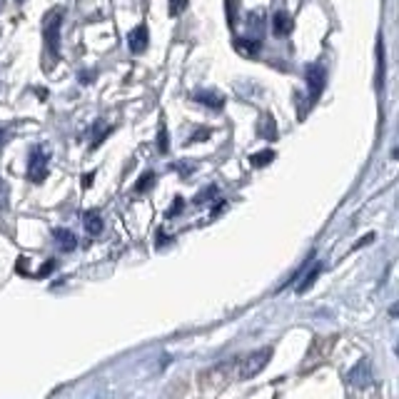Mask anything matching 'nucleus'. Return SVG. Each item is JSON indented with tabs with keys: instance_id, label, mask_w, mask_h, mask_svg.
Masks as SVG:
<instances>
[{
	"instance_id": "9",
	"label": "nucleus",
	"mask_w": 399,
	"mask_h": 399,
	"mask_svg": "<svg viewBox=\"0 0 399 399\" xmlns=\"http://www.w3.org/2000/svg\"><path fill=\"white\" fill-rule=\"evenodd\" d=\"M377 78H375V85L377 90H385V80H387V60H385V40H382V35L377 38Z\"/></svg>"
},
{
	"instance_id": "18",
	"label": "nucleus",
	"mask_w": 399,
	"mask_h": 399,
	"mask_svg": "<svg viewBox=\"0 0 399 399\" xmlns=\"http://www.w3.org/2000/svg\"><path fill=\"white\" fill-rule=\"evenodd\" d=\"M158 150L163 155L170 150V133H168V125L165 123H160V130H158Z\"/></svg>"
},
{
	"instance_id": "8",
	"label": "nucleus",
	"mask_w": 399,
	"mask_h": 399,
	"mask_svg": "<svg viewBox=\"0 0 399 399\" xmlns=\"http://www.w3.org/2000/svg\"><path fill=\"white\" fill-rule=\"evenodd\" d=\"M235 53H240L242 58H257L262 53V40L257 38H235Z\"/></svg>"
},
{
	"instance_id": "22",
	"label": "nucleus",
	"mask_w": 399,
	"mask_h": 399,
	"mask_svg": "<svg viewBox=\"0 0 399 399\" xmlns=\"http://www.w3.org/2000/svg\"><path fill=\"white\" fill-rule=\"evenodd\" d=\"M190 0H170V15H180L185 8H188Z\"/></svg>"
},
{
	"instance_id": "16",
	"label": "nucleus",
	"mask_w": 399,
	"mask_h": 399,
	"mask_svg": "<svg viewBox=\"0 0 399 399\" xmlns=\"http://www.w3.org/2000/svg\"><path fill=\"white\" fill-rule=\"evenodd\" d=\"M110 133H113V125H108V123H100V120H98V123L93 125V145H90V148L95 150L100 143H103L105 138H108Z\"/></svg>"
},
{
	"instance_id": "29",
	"label": "nucleus",
	"mask_w": 399,
	"mask_h": 399,
	"mask_svg": "<svg viewBox=\"0 0 399 399\" xmlns=\"http://www.w3.org/2000/svg\"><path fill=\"white\" fill-rule=\"evenodd\" d=\"M93 178H95V173H88V175H85V178H83V185H85V188H90V183H93Z\"/></svg>"
},
{
	"instance_id": "19",
	"label": "nucleus",
	"mask_w": 399,
	"mask_h": 399,
	"mask_svg": "<svg viewBox=\"0 0 399 399\" xmlns=\"http://www.w3.org/2000/svg\"><path fill=\"white\" fill-rule=\"evenodd\" d=\"M153 185H155V173H153V170H148V173H143V178L138 180L135 190H138V193H148Z\"/></svg>"
},
{
	"instance_id": "12",
	"label": "nucleus",
	"mask_w": 399,
	"mask_h": 399,
	"mask_svg": "<svg viewBox=\"0 0 399 399\" xmlns=\"http://www.w3.org/2000/svg\"><path fill=\"white\" fill-rule=\"evenodd\" d=\"M53 237H55V242L60 245V250H65V252H73L75 247H78V237H75L70 230L58 227V230H53Z\"/></svg>"
},
{
	"instance_id": "20",
	"label": "nucleus",
	"mask_w": 399,
	"mask_h": 399,
	"mask_svg": "<svg viewBox=\"0 0 399 399\" xmlns=\"http://www.w3.org/2000/svg\"><path fill=\"white\" fill-rule=\"evenodd\" d=\"M235 10H237L235 0H225V13H227V25H230V28H235V23H237V15H235Z\"/></svg>"
},
{
	"instance_id": "17",
	"label": "nucleus",
	"mask_w": 399,
	"mask_h": 399,
	"mask_svg": "<svg viewBox=\"0 0 399 399\" xmlns=\"http://www.w3.org/2000/svg\"><path fill=\"white\" fill-rule=\"evenodd\" d=\"M272 160H275V150H262V153L252 155L250 163L255 165V168H265V165H270Z\"/></svg>"
},
{
	"instance_id": "7",
	"label": "nucleus",
	"mask_w": 399,
	"mask_h": 399,
	"mask_svg": "<svg viewBox=\"0 0 399 399\" xmlns=\"http://www.w3.org/2000/svg\"><path fill=\"white\" fill-rule=\"evenodd\" d=\"M292 30H295L292 15L287 13V10H277V13L272 15V35H275V38H287Z\"/></svg>"
},
{
	"instance_id": "5",
	"label": "nucleus",
	"mask_w": 399,
	"mask_h": 399,
	"mask_svg": "<svg viewBox=\"0 0 399 399\" xmlns=\"http://www.w3.org/2000/svg\"><path fill=\"white\" fill-rule=\"evenodd\" d=\"M148 45H150V30H148V25L140 23L138 28H133L128 33V48L133 55H143L145 50H148Z\"/></svg>"
},
{
	"instance_id": "26",
	"label": "nucleus",
	"mask_w": 399,
	"mask_h": 399,
	"mask_svg": "<svg viewBox=\"0 0 399 399\" xmlns=\"http://www.w3.org/2000/svg\"><path fill=\"white\" fill-rule=\"evenodd\" d=\"M0 207H8V183L5 180H0Z\"/></svg>"
},
{
	"instance_id": "1",
	"label": "nucleus",
	"mask_w": 399,
	"mask_h": 399,
	"mask_svg": "<svg viewBox=\"0 0 399 399\" xmlns=\"http://www.w3.org/2000/svg\"><path fill=\"white\" fill-rule=\"evenodd\" d=\"M65 18V8H53L43 18V40L50 58H60V25Z\"/></svg>"
},
{
	"instance_id": "30",
	"label": "nucleus",
	"mask_w": 399,
	"mask_h": 399,
	"mask_svg": "<svg viewBox=\"0 0 399 399\" xmlns=\"http://www.w3.org/2000/svg\"><path fill=\"white\" fill-rule=\"evenodd\" d=\"M3 143H5V130L0 128V145H3Z\"/></svg>"
},
{
	"instance_id": "24",
	"label": "nucleus",
	"mask_w": 399,
	"mask_h": 399,
	"mask_svg": "<svg viewBox=\"0 0 399 399\" xmlns=\"http://www.w3.org/2000/svg\"><path fill=\"white\" fill-rule=\"evenodd\" d=\"M173 170H178L180 175H185V178H188V175H193L195 165H193V163H175V165H173Z\"/></svg>"
},
{
	"instance_id": "4",
	"label": "nucleus",
	"mask_w": 399,
	"mask_h": 399,
	"mask_svg": "<svg viewBox=\"0 0 399 399\" xmlns=\"http://www.w3.org/2000/svg\"><path fill=\"white\" fill-rule=\"evenodd\" d=\"M305 78H307V90H310V103H317L322 95V90H325V83H327V73L322 65L312 63L307 65L305 70Z\"/></svg>"
},
{
	"instance_id": "28",
	"label": "nucleus",
	"mask_w": 399,
	"mask_h": 399,
	"mask_svg": "<svg viewBox=\"0 0 399 399\" xmlns=\"http://www.w3.org/2000/svg\"><path fill=\"white\" fill-rule=\"evenodd\" d=\"M53 267H55V262H53V260H48V262H45V267L38 272V275H40V277H48V275H50V270H53Z\"/></svg>"
},
{
	"instance_id": "23",
	"label": "nucleus",
	"mask_w": 399,
	"mask_h": 399,
	"mask_svg": "<svg viewBox=\"0 0 399 399\" xmlns=\"http://www.w3.org/2000/svg\"><path fill=\"white\" fill-rule=\"evenodd\" d=\"M183 207H185V200H183V198H175L173 205H170V210H168V217L180 215V212H183Z\"/></svg>"
},
{
	"instance_id": "21",
	"label": "nucleus",
	"mask_w": 399,
	"mask_h": 399,
	"mask_svg": "<svg viewBox=\"0 0 399 399\" xmlns=\"http://www.w3.org/2000/svg\"><path fill=\"white\" fill-rule=\"evenodd\" d=\"M207 138H210V130H207V128L195 130V133L188 138V145H195V143H200V140H207Z\"/></svg>"
},
{
	"instance_id": "11",
	"label": "nucleus",
	"mask_w": 399,
	"mask_h": 399,
	"mask_svg": "<svg viewBox=\"0 0 399 399\" xmlns=\"http://www.w3.org/2000/svg\"><path fill=\"white\" fill-rule=\"evenodd\" d=\"M350 382H352L355 387H367V385H372L370 365H367V362H360V365H357L355 370L350 372Z\"/></svg>"
},
{
	"instance_id": "6",
	"label": "nucleus",
	"mask_w": 399,
	"mask_h": 399,
	"mask_svg": "<svg viewBox=\"0 0 399 399\" xmlns=\"http://www.w3.org/2000/svg\"><path fill=\"white\" fill-rule=\"evenodd\" d=\"M193 100H195V103H200V105H205V108H210V110H222V108H225V95H222L220 90H210V88L195 90Z\"/></svg>"
},
{
	"instance_id": "14",
	"label": "nucleus",
	"mask_w": 399,
	"mask_h": 399,
	"mask_svg": "<svg viewBox=\"0 0 399 399\" xmlns=\"http://www.w3.org/2000/svg\"><path fill=\"white\" fill-rule=\"evenodd\" d=\"M83 225L90 235H100V232H103V217H100L98 210H90L83 215Z\"/></svg>"
},
{
	"instance_id": "25",
	"label": "nucleus",
	"mask_w": 399,
	"mask_h": 399,
	"mask_svg": "<svg viewBox=\"0 0 399 399\" xmlns=\"http://www.w3.org/2000/svg\"><path fill=\"white\" fill-rule=\"evenodd\" d=\"M215 195H217V188H215V185H210V188H207L205 193H202V195H198V198H195V202H198V205H200V202L212 200V198H215Z\"/></svg>"
},
{
	"instance_id": "2",
	"label": "nucleus",
	"mask_w": 399,
	"mask_h": 399,
	"mask_svg": "<svg viewBox=\"0 0 399 399\" xmlns=\"http://www.w3.org/2000/svg\"><path fill=\"white\" fill-rule=\"evenodd\" d=\"M270 360H272V347H262V350L250 352V355L240 362V367H237V377H240V380H252V377H257L267 365H270Z\"/></svg>"
},
{
	"instance_id": "13",
	"label": "nucleus",
	"mask_w": 399,
	"mask_h": 399,
	"mask_svg": "<svg viewBox=\"0 0 399 399\" xmlns=\"http://www.w3.org/2000/svg\"><path fill=\"white\" fill-rule=\"evenodd\" d=\"M262 28H265V13L262 10H252L247 15V30H250L252 38L262 40Z\"/></svg>"
},
{
	"instance_id": "27",
	"label": "nucleus",
	"mask_w": 399,
	"mask_h": 399,
	"mask_svg": "<svg viewBox=\"0 0 399 399\" xmlns=\"http://www.w3.org/2000/svg\"><path fill=\"white\" fill-rule=\"evenodd\" d=\"M78 80H80V83H83V85H90V83H93V80H95V73H93V70H90V73H80V75H78Z\"/></svg>"
},
{
	"instance_id": "3",
	"label": "nucleus",
	"mask_w": 399,
	"mask_h": 399,
	"mask_svg": "<svg viewBox=\"0 0 399 399\" xmlns=\"http://www.w3.org/2000/svg\"><path fill=\"white\" fill-rule=\"evenodd\" d=\"M48 150L45 148H33L28 158V180L30 183H43L48 178Z\"/></svg>"
},
{
	"instance_id": "10",
	"label": "nucleus",
	"mask_w": 399,
	"mask_h": 399,
	"mask_svg": "<svg viewBox=\"0 0 399 399\" xmlns=\"http://www.w3.org/2000/svg\"><path fill=\"white\" fill-rule=\"evenodd\" d=\"M320 272H322V262H315V265H312L310 270H305V275H302V280L297 282V287H295L297 295H305V292L310 290L312 285H315V280H317V277H320Z\"/></svg>"
},
{
	"instance_id": "15",
	"label": "nucleus",
	"mask_w": 399,
	"mask_h": 399,
	"mask_svg": "<svg viewBox=\"0 0 399 399\" xmlns=\"http://www.w3.org/2000/svg\"><path fill=\"white\" fill-rule=\"evenodd\" d=\"M257 133H260V138H265V140H277V128H275L272 115H265V118H262V123L257 125Z\"/></svg>"
}]
</instances>
